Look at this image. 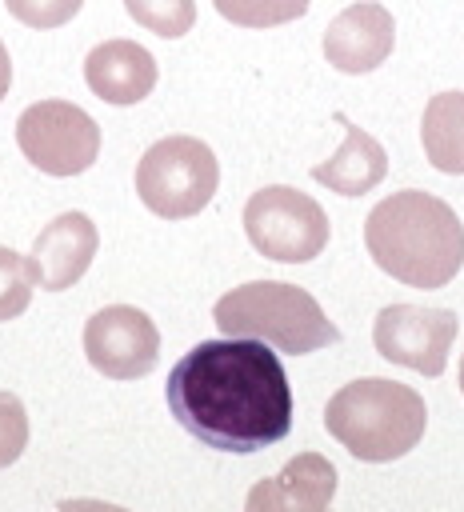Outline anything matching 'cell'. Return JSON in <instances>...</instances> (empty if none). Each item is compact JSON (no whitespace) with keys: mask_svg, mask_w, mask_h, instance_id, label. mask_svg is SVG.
Instances as JSON below:
<instances>
[{"mask_svg":"<svg viewBox=\"0 0 464 512\" xmlns=\"http://www.w3.org/2000/svg\"><path fill=\"white\" fill-rule=\"evenodd\" d=\"M176 424L216 452H260L292 428V384L260 340H200L164 384Z\"/></svg>","mask_w":464,"mask_h":512,"instance_id":"6da1fadb","label":"cell"},{"mask_svg":"<svg viewBox=\"0 0 464 512\" xmlns=\"http://www.w3.org/2000/svg\"><path fill=\"white\" fill-rule=\"evenodd\" d=\"M368 256L408 288H444L464 264V224L432 192L384 196L364 220Z\"/></svg>","mask_w":464,"mask_h":512,"instance_id":"7a4b0ae2","label":"cell"},{"mask_svg":"<svg viewBox=\"0 0 464 512\" xmlns=\"http://www.w3.org/2000/svg\"><path fill=\"white\" fill-rule=\"evenodd\" d=\"M424 424H428L424 396L384 376H364L344 384L324 408V428L356 460L368 464H388L412 452L424 436Z\"/></svg>","mask_w":464,"mask_h":512,"instance_id":"3957f363","label":"cell"},{"mask_svg":"<svg viewBox=\"0 0 464 512\" xmlns=\"http://www.w3.org/2000/svg\"><path fill=\"white\" fill-rule=\"evenodd\" d=\"M212 320L228 340H260L276 352L304 356L340 340V328L324 316L312 292L284 280H248L224 292Z\"/></svg>","mask_w":464,"mask_h":512,"instance_id":"277c9868","label":"cell"},{"mask_svg":"<svg viewBox=\"0 0 464 512\" xmlns=\"http://www.w3.org/2000/svg\"><path fill=\"white\" fill-rule=\"evenodd\" d=\"M220 184V164L212 148L196 136H164L136 164V196L148 212L164 220L196 216Z\"/></svg>","mask_w":464,"mask_h":512,"instance_id":"5b68a950","label":"cell"},{"mask_svg":"<svg viewBox=\"0 0 464 512\" xmlns=\"http://www.w3.org/2000/svg\"><path fill=\"white\" fill-rule=\"evenodd\" d=\"M244 232L252 248L280 264L316 260L328 244V212L300 188L268 184L244 204Z\"/></svg>","mask_w":464,"mask_h":512,"instance_id":"8992f818","label":"cell"},{"mask_svg":"<svg viewBox=\"0 0 464 512\" xmlns=\"http://www.w3.org/2000/svg\"><path fill=\"white\" fill-rule=\"evenodd\" d=\"M16 144L48 176H80L100 156V124L72 100H36L16 120Z\"/></svg>","mask_w":464,"mask_h":512,"instance_id":"52a82bcc","label":"cell"},{"mask_svg":"<svg viewBox=\"0 0 464 512\" xmlns=\"http://www.w3.org/2000/svg\"><path fill=\"white\" fill-rule=\"evenodd\" d=\"M456 312L448 308H420V304H388L380 308L376 324H372V344L384 360L424 372V376H440L456 340Z\"/></svg>","mask_w":464,"mask_h":512,"instance_id":"ba28073f","label":"cell"},{"mask_svg":"<svg viewBox=\"0 0 464 512\" xmlns=\"http://www.w3.org/2000/svg\"><path fill=\"white\" fill-rule=\"evenodd\" d=\"M84 356L108 380H136L156 368L160 332L148 312L132 304H108L84 324Z\"/></svg>","mask_w":464,"mask_h":512,"instance_id":"9c48e42d","label":"cell"},{"mask_svg":"<svg viewBox=\"0 0 464 512\" xmlns=\"http://www.w3.org/2000/svg\"><path fill=\"white\" fill-rule=\"evenodd\" d=\"M392 44H396L392 12L384 4H376V0L348 4L324 28V56H328L332 68H340L348 76H360V72L380 68L392 56Z\"/></svg>","mask_w":464,"mask_h":512,"instance_id":"30bf717a","label":"cell"},{"mask_svg":"<svg viewBox=\"0 0 464 512\" xmlns=\"http://www.w3.org/2000/svg\"><path fill=\"white\" fill-rule=\"evenodd\" d=\"M336 468L320 452L292 456L276 476L248 488L244 512H332Z\"/></svg>","mask_w":464,"mask_h":512,"instance_id":"8fae6325","label":"cell"},{"mask_svg":"<svg viewBox=\"0 0 464 512\" xmlns=\"http://www.w3.org/2000/svg\"><path fill=\"white\" fill-rule=\"evenodd\" d=\"M96 248H100V232L84 212L56 216L52 224L40 228V236L32 244V256H28L32 272H36V284L48 288V292L72 288L88 272Z\"/></svg>","mask_w":464,"mask_h":512,"instance_id":"7c38bea8","label":"cell"},{"mask_svg":"<svg viewBox=\"0 0 464 512\" xmlns=\"http://www.w3.org/2000/svg\"><path fill=\"white\" fill-rule=\"evenodd\" d=\"M156 56L136 40H104L84 60L88 88L108 104H140L156 88Z\"/></svg>","mask_w":464,"mask_h":512,"instance_id":"4fadbf2b","label":"cell"},{"mask_svg":"<svg viewBox=\"0 0 464 512\" xmlns=\"http://www.w3.org/2000/svg\"><path fill=\"white\" fill-rule=\"evenodd\" d=\"M336 120L344 124V144H340V152L332 156V160H324V164H316L312 168V180L316 184H324L328 192H340V196H364V192H372L380 180H384V172H388V152L380 148V140H372L360 124H352L344 112H336Z\"/></svg>","mask_w":464,"mask_h":512,"instance_id":"5bb4252c","label":"cell"},{"mask_svg":"<svg viewBox=\"0 0 464 512\" xmlns=\"http://www.w3.org/2000/svg\"><path fill=\"white\" fill-rule=\"evenodd\" d=\"M424 156L448 176H464V92H436L420 120Z\"/></svg>","mask_w":464,"mask_h":512,"instance_id":"9a60e30c","label":"cell"},{"mask_svg":"<svg viewBox=\"0 0 464 512\" xmlns=\"http://www.w3.org/2000/svg\"><path fill=\"white\" fill-rule=\"evenodd\" d=\"M124 8L140 28L156 32L164 40L184 36L196 24V0H124Z\"/></svg>","mask_w":464,"mask_h":512,"instance_id":"2e32d148","label":"cell"},{"mask_svg":"<svg viewBox=\"0 0 464 512\" xmlns=\"http://www.w3.org/2000/svg\"><path fill=\"white\" fill-rule=\"evenodd\" d=\"M212 4L224 20L240 28H276L308 12V0H212Z\"/></svg>","mask_w":464,"mask_h":512,"instance_id":"e0dca14e","label":"cell"},{"mask_svg":"<svg viewBox=\"0 0 464 512\" xmlns=\"http://www.w3.org/2000/svg\"><path fill=\"white\" fill-rule=\"evenodd\" d=\"M32 288H36L32 260L0 244V324H4V320H16V316L28 308Z\"/></svg>","mask_w":464,"mask_h":512,"instance_id":"ac0fdd59","label":"cell"},{"mask_svg":"<svg viewBox=\"0 0 464 512\" xmlns=\"http://www.w3.org/2000/svg\"><path fill=\"white\" fill-rule=\"evenodd\" d=\"M24 448H28V412L20 396L0 392V468L16 464Z\"/></svg>","mask_w":464,"mask_h":512,"instance_id":"d6986e66","label":"cell"},{"mask_svg":"<svg viewBox=\"0 0 464 512\" xmlns=\"http://www.w3.org/2000/svg\"><path fill=\"white\" fill-rule=\"evenodd\" d=\"M84 0H4V8L28 28H60L80 12Z\"/></svg>","mask_w":464,"mask_h":512,"instance_id":"ffe728a7","label":"cell"},{"mask_svg":"<svg viewBox=\"0 0 464 512\" xmlns=\"http://www.w3.org/2000/svg\"><path fill=\"white\" fill-rule=\"evenodd\" d=\"M56 512H128V508L108 504V500H88V496H80V500H60Z\"/></svg>","mask_w":464,"mask_h":512,"instance_id":"44dd1931","label":"cell"},{"mask_svg":"<svg viewBox=\"0 0 464 512\" xmlns=\"http://www.w3.org/2000/svg\"><path fill=\"white\" fill-rule=\"evenodd\" d=\"M8 84H12V60H8V48H4V40H0V104H4V96H8Z\"/></svg>","mask_w":464,"mask_h":512,"instance_id":"7402d4cb","label":"cell"},{"mask_svg":"<svg viewBox=\"0 0 464 512\" xmlns=\"http://www.w3.org/2000/svg\"><path fill=\"white\" fill-rule=\"evenodd\" d=\"M460 392H464V356H460Z\"/></svg>","mask_w":464,"mask_h":512,"instance_id":"603a6c76","label":"cell"}]
</instances>
